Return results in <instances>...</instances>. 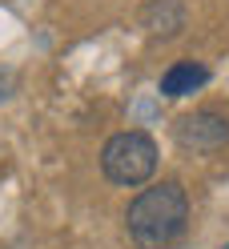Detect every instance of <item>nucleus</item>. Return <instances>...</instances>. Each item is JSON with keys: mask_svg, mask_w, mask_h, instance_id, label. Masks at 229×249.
Segmentation results:
<instances>
[{"mask_svg": "<svg viewBox=\"0 0 229 249\" xmlns=\"http://www.w3.org/2000/svg\"><path fill=\"white\" fill-rule=\"evenodd\" d=\"M205 81H209V69L205 65H197V60H177L173 69H165L161 92H165V97H185V92L201 89Z\"/></svg>", "mask_w": 229, "mask_h": 249, "instance_id": "obj_5", "label": "nucleus"}, {"mask_svg": "<svg viewBox=\"0 0 229 249\" xmlns=\"http://www.w3.org/2000/svg\"><path fill=\"white\" fill-rule=\"evenodd\" d=\"M173 137H177V145L185 149V153H213V149H221L229 141V121L221 113L201 108V113L181 117L173 124Z\"/></svg>", "mask_w": 229, "mask_h": 249, "instance_id": "obj_3", "label": "nucleus"}, {"mask_svg": "<svg viewBox=\"0 0 229 249\" xmlns=\"http://www.w3.org/2000/svg\"><path fill=\"white\" fill-rule=\"evenodd\" d=\"M221 249H229V245H221Z\"/></svg>", "mask_w": 229, "mask_h": 249, "instance_id": "obj_7", "label": "nucleus"}, {"mask_svg": "<svg viewBox=\"0 0 229 249\" xmlns=\"http://www.w3.org/2000/svg\"><path fill=\"white\" fill-rule=\"evenodd\" d=\"M12 89H17L12 72H0V101H8V97H12Z\"/></svg>", "mask_w": 229, "mask_h": 249, "instance_id": "obj_6", "label": "nucleus"}, {"mask_svg": "<svg viewBox=\"0 0 229 249\" xmlns=\"http://www.w3.org/2000/svg\"><path fill=\"white\" fill-rule=\"evenodd\" d=\"M141 24L153 36H177L185 28V4L181 0H153L141 12Z\"/></svg>", "mask_w": 229, "mask_h": 249, "instance_id": "obj_4", "label": "nucleus"}, {"mask_svg": "<svg viewBox=\"0 0 229 249\" xmlns=\"http://www.w3.org/2000/svg\"><path fill=\"white\" fill-rule=\"evenodd\" d=\"M185 221H189V197L177 181H161L153 189L137 193L125 213L129 237L141 249H161V245L177 241L185 233Z\"/></svg>", "mask_w": 229, "mask_h": 249, "instance_id": "obj_1", "label": "nucleus"}, {"mask_svg": "<svg viewBox=\"0 0 229 249\" xmlns=\"http://www.w3.org/2000/svg\"><path fill=\"white\" fill-rule=\"evenodd\" d=\"M157 169V141L141 129L117 133L101 149V173L113 185H141Z\"/></svg>", "mask_w": 229, "mask_h": 249, "instance_id": "obj_2", "label": "nucleus"}]
</instances>
